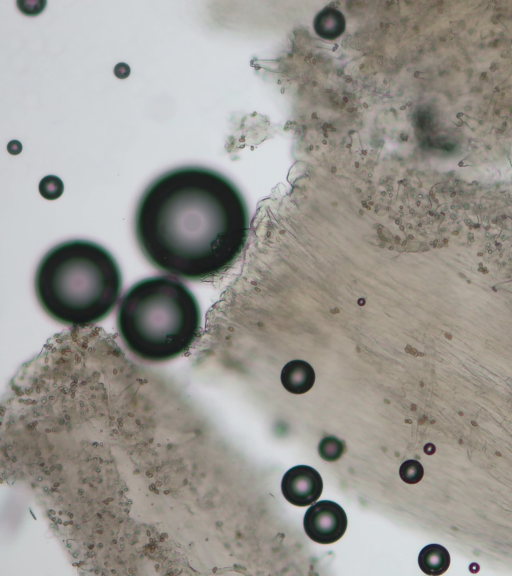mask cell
Wrapping results in <instances>:
<instances>
[{"mask_svg": "<svg viewBox=\"0 0 512 576\" xmlns=\"http://www.w3.org/2000/svg\"><path fill=\"white\" fill-rule=\"evenodd\" d=\"M248 232L243 196L224 175L184 166L157 177L141 195L134 217L140 251L156 269L190 281L227 271Z\"/></svg>", "mask_w": 512, "mask_h": 576, "instance_id": "obj_1", "label": "cell"}, {"mask_svg": "<svg viewBox=\"0 0 512 576\" xmlns=\"http://www.w3.org/2000/svg\"><path fill=\"white\" fill-rule=\"evenodd\" d=\"M34 290L50 318L72 328H88L114 309L122 275L112 254L101 245L69 240L43 256L35 272Z\"/></svg>", "mask_w": 512, "mask_h": 576, "instance_id": "obj_2", "label": "cell"}, {"mask_svg": "<svg viewBox=\"0 0 512 576\" xmlns=\"http://www.w3.org/2000/svg\"><path fill=\"white\" fill-rule=\"evenodd\" d=\"M116 325L133 356L160 363L177 358L194 344L200 333L201 311L183 282L172 276H153L126 291Z\"/></svg>", "mask_w": 512, "mask_h": 576, "instance_id": "obj_3", "label": "cell"}, {"mask_svg": "<svg viewBox=\"0 0 512 576\" xmlns=\"http://www.w3.org/2000/svg\"><path fill=\"white\" fill-rule=\"evenodd\" d=\"M303 526L307 536L314 542L332 544L344 535L347 516L339 504L322 500L308 508Z\"/></svg>", "mask_w": 512, "mask_h": 576, "instance_id": "obj_4", "label": "cell"}, {"mask_svg": "<svg viewBox=\"0 0 512 576\" xmlns=\"http://www.w3.org/2000/svg\"><path fill=\"white\" fill-rule=\"evenodd\" d=\"M281 490L284 498L295 506H308L321 495L323 482L319 472L307 465L290 468L283 476Z\"/></svg>", "mask_w": 512, "mask_h": 576, "instance_id": "obj_5", "label": "cell"}, {"mask_svg": "<svg viewBox=\"0 0 512 576\" xmlns=\"http://www.w3.org/2000/svg\"><path fill=\"white\" fill-rule=\"evenodd\" d=\"M315 381V372L310 364L303 360H293L287 363L281 372V382L284 388L293 394L308 392Z\"/></svg>", "mask_w": 512, "mask_h": 576, "instance_id": "obj_6", "label": "cell"}, {"mask_svg": "<svg viewBox=\"0 0 512 576\" xmlns=\"http://www.w3.org/2000/svg\"><path fill=\"white\" fill-rule=\"evenodd\" d=\"M418 564L425 574L438 576L448 569L450 555L445 547L439 544H429L420 551Z\"/></svg>", "mask_w": 512, "mask_h": 576, "instance_id": "obj_7", "label": "cell"}, {"mask_svg": "<svg viewBox=\"0 0 512 576\" xmlns=\"http://www.w3.org/2000/svg\"><path fill=\"white\" fill-rule=\"evenodd\" d=\"M344 450V442L334 436L323 438L318 445V453L320 457L328 462L338 460L344 453Z\"/></svg>", "mask_w": 512, "mask_h": 576, "instance_id": "obj_8", "label": "cell"}, {"mask_svg": "<svg viewBox=\"0 0 512 576\" xmlns=\"http://www.w3.org/2000/svg\"><path fill=\"white\" fill-rule=\"evenodd\" d=\"M63 188L61 179L54 175L45 176L39 184L41 195L49 200L58 198L62 194Z\"/></svg>", "mask_w": 512, "mask_h": 576, "instance_id": "obj_9", "label": "cell"}, {"mask_svg": "<svg viewBox=\"0 0 512 576\" xmlns=\"http://www.w3.org/2000/svg\"><path fill=\"white\" fill-rule=\"evenodd\" d=\"M423 467L416 460L405 461L399 469L401 479L408 484L418 483L423 477Z\"/></svg>", "mask_w": 512, "mask_h": 576, "instance_id": "obj_10", "label": "cell"}]
</instances>
